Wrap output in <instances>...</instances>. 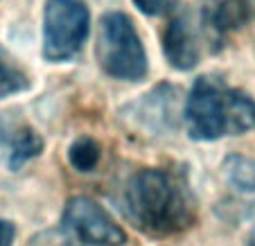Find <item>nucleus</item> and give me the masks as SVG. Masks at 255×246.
I'll list each match as a JSON object with an SVG mask.
<instances>
[{"label":"nucleus","instance_id":"1","mask_svg":"<svg viewBox=\"0 0 255 246\" xmlns=\"http://www.w3.org/2000/svg\"><path fill=\"white\" fill-rule=\"evenodd\" d=\"M120 208L138 233L154 240L188 231L197 219V199L181 172L142 167L127 179Z\"/></svg>","mask_w":255,"mask_h":246},{"label":"nucleus","instance_id":"2","mask_svg":"<svg viewBox=\"0 0 255 246\" xmlns=\"http://www.w3.org/2000/svg\"><path fill=\"white\" fill-rule=\"evenodd\" d=\"M183 122L197 142L244 135L255 129V100L217 75H201L185 97Z\"/></svg>","mask_w":255,"mask_h":246},{"label":"nucleus","instance_id":"3","mask_svg":"<svg viewBox=\"0 0 255 246\" xmlns=\"http://www.w3.org/2000/svg\"><path fill=\"white\" fill-rule=\"evenodd\" d=\"M95 57L104 75L118 82H142L149 73V59L129 14L109 9L100 16Z\"/></svg>","mask_w":255,"mask_h":246},{"label":"nucleus","instance_id":"4","mask_svg":"<svg viewBox=\"0 0 255 246\" xmlns=\"http://www.w3.org/2000/svg\"><path fill=\"white\" fill-rule=\"evenodd\" d=\"M91 36V9L86 0H45L43 5V59L68 63L82 54Z\"/></svg>","mask_w":255,"mask_h":246},{"label":"nucleus","instance_id":"5","mask_svg":"<svg viewBox=\"0 0 255 246\" xmlns=\"http://www.w3.org/2000/svg\"><path fill=\"white\" fill-rule=\"evenodd\" d=\"M61 228L82 246H125L127 233L104 206L91 197H70L61 213Z\"/></svg>","mask_w":255,"mask_h":246},{"label":"nucleus","instance_id":"6","mask_svg":"<svg viewBox=\"0 0 255 246\" xmlns=\"http://www.w3.org/2000/svg\"><path fill=\"white\" fill-rule=\"evenodd\" d=\"M178 88L172 84H158L149 93L140 95L135 102L127 104L122 116L129 120L131 126H135L142 133L163 135L176 126L178 116Z\"/></svg>","mask_w":255,"mask_h":246},{"label":"nucleus","instance_id":"7","mask_svg":"<svg viewBox=\"0 0 255 246\" xmlns=\"http://www.w3.org/2000/svg\"><path fill=\"white\" fill-rule=\"evenodd\" d=\"M253 16L249 0H201L197 25L203 41L210 43V50H219L226 39L240 27H244Z\"/></svg>","mask_w":255,"mask_h":246},{"label":"nucleus","instance_id":"8","mask_svg":"<svg viewBox=\"0 0 255 246\" xmlns=\"http://www.w3.org/2000/svg\"><path fill=\"white\" fill-rule=\"evenodd\" d=\"M201 41L203 36L194 14L181 11L163 29V54L174 70L188 73L201 59Z\"/></svg>","mask_w":255,"mask_h":246},{"label":"nucleus","instance_id":"9","mask_svg":"<svg viewBox=\"0 0 255 246\" xmlns=\"http://www.w3.org/2000/svg\"><path fill=\"white\" fill-rule=\"evenodd\" d=\"M0 147H5L7 151V167L18 172L23 165L43 154L45 140L25 120L0 116Z\"/></svg>","mask_w":255,"mask_h":246},{"label":"nucleus","instance_id":"10","mask_svg":"<svg viewBox=\"0 0 255 246\" xmlns=\"http://www.w3.org/2000/svg\"><path fill=\"white\" fill-rule=\"evenodd\" d=\"M224 179L240 194H255V158L244 154H228L222 163Z\"/></svg>","mask_w":255,"mask_h":246},{"label":"nucleus","instance_id":"11","mask_svg":"<svg viewBox=\"0 0 255 246\" xmlns=\"http://www.w3.org/2000/svg\"><path fill=\"white\" fill-rule=\"evenodd\" d=\"M100 160H102V147L91 135H79V138L72 140L70 147H68V163L79 174L95 172Z\"/></svg>","mask_w":255,"mask_h":246},{"label":"nucleus","instance_id":"12","mask_svg":"<svg viewBox=\"0 0 255 246\" xmlns=\"http://www.w3.org/2000/svg\"><path fill=\"white\" fill-rule=\"evenodd\" d=\"M29 88V79L25 75V70L16 63V59L0 45V100L18 93L27 91Z\"/></svg>","mask_w":255,"mask_h":246},{"label":"nucleus","instance_id":"13","mask_svg":"<svg viewBox=\"0 0 255 246\" xmlns=\"http://www.w3.org/2000/svg\"><path fill=\"white\" fill-rule=\"evenodd\" d=\"M133 5L144 16H163L178 5V0H133Z\"/></svg>","mask_w":255,"mask_h":246},{"label":"nucleus","instance_id":"14","mask_svg":"<svg viewBox=\"0 0 255 246\" xmlns=\"http://www.w3.org/2000/svg\"><path fill=\"white\" fill-rule=\"evenodd\" d=\"M14 240H16L14 222L0 217V246H14Z\"/></svg>","mask_w":255,"mask_h":246},{"label":"nucleus","instance_id":"15","mask_svg":"<svg viewBox=\"0 0 255 246\" xmlns=\"http://www.w3.org/2000/svg\"><path fill=\"white\" fill-rule=\"evenodd\" d=\"M249 246H255V231L249 235Z\"/></svg>","mask_w":255,"mask_h":246}]
</instances>
